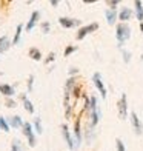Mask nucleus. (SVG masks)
Masks as SVG:
<instances>
[{
  "label": "nucleus",
  "instance_id": "33",
  "mask_svg": "<svg viewBox=\"0 0 143 151\" xmlns=\"http://www.w3.org/2000/svg\"><path fill=\"white\" fill-rule=\"evenodd\" d=\"M51 6H59V2H57V0H52V2H51Z\"/></svg>",
  "mask_w": 143,
  "mask_h": 151
},
{
  "label": "nucleus",
  "instance_id": "6",
  "mask_svg": "<svg viewBox=\"0 0 143 151\" xmlns=\"http://www.w3.org/2000/svg\"><path fill=\"white\" fill-rule=\"evenodd\" d=\"M131 123H132V128H134V133L137 134V136H142L143 134V123L142 120L139 119V116L135 111L131 113Z\"/></svg>",
  "mask_w": 143,
  "mask_h": 151
},
{
  "label": "nucleus",
  "instance_id": "23",
  "mask_svg": "<svg viewBox=\"0 0 143 151\" xmlns=\"http://www.w3.org/2000/svg\"><path fill=\"white\" fill-rule=\"evenodd\" d=\"M11 151H23L22 142H20L19 139H14V140H12V145H11Z\"/></svg>",
  "mask_w": 143,
  "mask_h": 151
},
{
  "label": "nucleus",
  "instance_id": "28",
  "mask_svg": "<svg viewBox=\"0 0 143 151\" xmlns=\"http://www.w3.org/2000/svg\"><path fill=\"white\" fill-rule=\"evenodd\" d=\"M106 3H108V6H111L109 9H115V6H117L120 2H119V0H108Z\"/></svg>",
  "mask_w": 143,
  "mask_h": 151
},
{
  "label": "nucleus",
  "instance_id": "29",
  "mask_svg": "<svg viewBox=\"0 0 143 151\" xmlns=\"http://www.w3.org/2000/svg\"><path fill=\"white\" fill-rule=\"evenodd\" d=\"M32 83H34V76L31 74L28 77V91H32Z\"/></svg>",
  "mask_w": 143,
  "mask_h": 151
},
{
  "label": "nucleus",
  "instance_id": "3",
  "mask_svg": "<svg viewBox=\"0 0 143 151\" xmlns=\"http://www.w3.org/2000/svg\"><path fill=\"white\" fill-rule=\"evenodd\" d=\"M97 29H99V23H95V22L86 25V26H82V28L79 29V32H77V40H83L89 32H94Z\"/></svg>",
  "mask_w": 143,
  "mask_h": 151
},
{
  "label": "nucleus",
  "instance_id": "22",
  "mask_svg": "<svg viewBox=\"0 0 143 151\" xmlns=\"http://www.w3.org/2000/svg\"><path fill=\"white\" fill-rule=\"evenodd\" d=\"M29 56L32 60H40L42 59V54H40V51L37 50V48H31L29 50Z\"/></svg>",
  "mask_w": 143,
  "mask_h": 151
},
{
  "label": "nucleus",
  "instance_id": "16",
  "mask_svg": "<svg viewBox=\"0 0 143 151\" xmlns=\"http://www.w3.org/2000/svg\"><path fill=\"white\" fill-rule=\"evenodd\" d=\"M0 93H2L3 96H6V97H11V96H14L16 94V91H14V88H12L11 85H8V83H2L0 85Z\"/></svg>",
  "mask_w": 143,
  "mask_h": 151
},
{
  "label": "nucleus",
  "instance_id": "1",
  "mask_svg": "<svg viewBox=\"0 0 143 151\" xmlns=\"http://www.w3.org/2000/svg\"><path fill=\"white\" fill-rule=\"evenodd\" d=\"M115 37H117L119 43H120L119 48H122V45L131 37V28H129V25L128 23H119L117 28H115Z\"/></svg>",
  "mask_w": 143,
  "mask_h": 151
},
{
  "label": "nucleus",
  "instance_id": "9",
  "mask_svg": "<svg viewBox=\"0 0 143 151\" xmlns=\"http://www.w3.org/2000/svg\"><path fill=\"white\" fill-rule=\"evenodd\" d=\"M82 142V131H80V119L76 120V125H74V150H77L80 147Z\"/></svg>",
  "mask_w": 143,
  "mask_h": 151
},
{
  "label": "nucleus",
  "instance_id": "25",
  "mask_svg": "<svg viewBox=\"0 0 143 151\" xmlns=\"http://www.w3.org/2000/svg\"><path fill=\"white\" fill-rule=\"evenodd\" d=\"M115 147H117V151H126L123 142H122V139H115Z\"/></svg>",
  "mask_w": 143,
  "mask_h": 151
},
{
  "label": "nucleus",
  "instance_id": "14",
  "mask_svg": "<svg viewBox=\"0 0 143 151\" xmlns=\"http://www.w3.org/2000/svg\"><path fill=\"white\" fill-rule=\"evenodd\" d=\"M39 17H40V11H34L32 14H31V19H29V22H28V25H26V31H32V28L36 26V23H37V20H39Z\"/></svg>",
  "mask_w": 143,
  "mask_h": 151
},
{
  "label": "nucleus",
  "instance_id": "19",
  "mask_svg": "<svg viewBox=\"0 0 143 151\" xmlns=\"http://www.w3.org/2000/svg\"><path fill=\"white\" fill-rule=\"evenodd\" d=\"M22 29H23V25L20 23L17 25V29H16V34H14V39H12V45H17L20 42V36H22Z\"/></svg>",
  "mask_w": 143,
  "mask_h": 151
},
{
  "label": "nucleus",
  "instance_id": "15",
  "mask_svg": "<svg viewBox=\"0 0 143 151\" xmlns=\"http://www.w3.org/2000/svg\"><path fill=\"white\" fill-rule=\"evenodd\" d=\"M8 123H9L11 128H20V127L23 128V125H25L20 116H12V117H9V119H8Z\"/></svg>",
  "mask_w": 143,
  "mask_h": 151
},
{
  "label": "nucleus",
  "instance_id": "26",
  "mask_svg": "<svg viewBox=\"0 0 143 151\" xmlns=\"http://www.w3.org/2000/svg\"><path fill=\"white\" fill-rule=\"evenodd\" d=\"M49 29H51L49 22H43V23H42V32H43V34H48V32H49Z\"/></svg>",
  "mask_w": 143,
  "mask_h": 151
},
{
  "label": "nucleus",
  "instance_id": "30",
  "mask_svg": "<svg viewBox=\"0 0 143 151\" xmlns=\"http://www.w3.org/2000/svg\"><path fill=\"white\" fill-rule=\"evenodd\" d=\"M5 104H6V106H8V108H14V106H16V102L11 100V99H6Z\"/></svg>",
  "mask_w": 143,
  "mask_h": 151
},
{
  "label": "nucleus",
  "instance_id": "2",
  "mask_svg": "<svg viewBox=\"0 0 143 151\" xmlns=\"http://www.w3.org/2000/svg\"><path fill=\"white\" fill-rule=\"evenodd\" d=\"M89 111H91V127H95L99 123V120H100L102 113H100V109L97 106V99H95L94 96L89 100Z\"/></svg>",
  "mask_w": 143,
  "mask_h": 151
},
{
  "label": "nucleus",
  "instance_id": "13",
  "mask_svg": "<svg viewBox=\"0 0 143 151\" xmlns=\"http://www.w3.org/2000/svg\"><path fill=\"white\" fill-rule=\"evenodd\" d=\"M11 45H12V42L9 40L8 36H2V37H0V54L8 51L11 48Z\"/></svg>",
  "mask_w": 143,
  "mask_h": 151
},
{
  "label": "nucleus",
  "instance_id": "21",
  "mask_svg": "<svg viewBox=\"0 0 143 151\" xmlns=\"http://www.w3.org/2000/svg\"><path fill=\"white\" fill-rule=\"evenodd\" d=\"M0 128H2V131H5V133H9V128H11L8 120L5 117H2V116H0Z\"/></svg>",
  "mask_w": 143,
  "mask_h": 151
},
{
  "label": "nucleus",
  "instance_id": "8",
  "mask_svg": "<svg viewBox=\"0 0 143 151\" xmlns=\"http://www.w3.org/2000/svg\"><path fill=\"white\" fill-rule=\"evenodd\" d=\"M59 23L63 26V28H74V26H79L82 22L79 19H71V17H60Z\"/></svg>",
  "mask_w": 143,
  "mask_h": 151
},
{
  "label": "nucleus",
  "instance_id": "31",
  "mask_svg": "<svg viewBox=\"0 0 143 151\" xmlns=\"http://www.w3.org/2000/svg\"><path fill=\"white\" fill-rule=\"evenodd\" d=\"M54 57H56V52H51L49 56H48V59H46V63H49V62H52V60H54Z\"/></svg>",
  "mask_w": 143,
  "mask_h": 151
},
{
  "label": "nucleus",
  "instance_id": "32",
  "mask_svg": "<svg viewBox=\"0 0 143 151\" xmlns=\"http://www.w3.org/2000/svg\"><path fill=\"white\" fill-rule=\"evenodd\" d=\"M79 73V70H77V68H69V74L72 76V74H77Z\"/></svg>",
  "mask_w": 143,
  "mask_h": 151
},
{
  "label": "nucleus",
  "instance_id": "11",
  "mask_svg": "<svg viewBox=\"0 0 143 151\" xmlns=\"http://www.w3.org/2000/svg\"><path fill=\"white\" fill-rule=\"evenodd\" d=\"M105 17H106L108 25H114L115 22H117V19H119V14H117L115 9H106L105 11Z\"/></svg>",
  "mask_w": 143,
  "mask_h": 151
},
{
  "label": "nucleus",
  "instance_id": "12",
  "mask_svg": "<svg viewBox=\"0 0 143 151\" xmlns=\"http://www.w3.org/2000/svg\"><path fill=\"white\" fill-rule=\"evenodd\" d=\"M132 17V9L131 8H122L119 12V20H122V23H126L128 20H131Z\"/></svg>",
  "mask_w": 143,
  "mask_h": 151
},
{
  "label": "nucleus",
  "instance_id": "27",
  "mask_svg": "<svg viewBox=\"0 0 143 151\" xmlns=\"http://www.w3.org/2000/svg\"><path fill=\"white\" fill-rule=\"evenodd\" d=\"M74 51H77V46H68L66 50H65V56L68 57V56H69V54H72Z\"/></svg>",
  "mask_w": 143,
  "mask_h": 151
},
{
  "label": "nucleus",
  "instance_id": "17",
  "mask_svg": "<svg viewBox=\"0 0 143 151\" xmlns=\"http://www.w3.org/2000/svg\"><path fill=\"white\" fill-rule=\"evenodd\" d=\"M134 6H135V17H137V20H140V23H142L143 22V2L135 0Z\"/></svg>",
  "mask_w": 143,
  "mask_h": 151
},
{
  "label": "nucleus",
  "instance_id": "18",
  "mask_svg": "<svg viewBox=\"0 0 143 151\" xmlns=\"http://www.w3.org/2000/svg\"><path fill=\"white\" fill-rule=\"evenodd\" d=\"M22 100H23V106L26 108V111L34 114V105L31 104V102L28 100V97H26V94H22Z\"/></svg>",
  "mask_w": 143,
  "mask_h": 151
},
{
  "label": "nucleus",
  "instance_id": "5",
  "mask_svg": "<svg viewBox=\"0 0 143 151\" xmlns=\"http://www.w3.org/2000/svg\"><path fill=\"white\" fill-rule=\"evenodd\" d=\"M117 106H119V117L122 120H125L126 116H128V99H126V94H122Z\"/></svg>",
  "mask_w": 143,
  "mask_h": 151
},
{
  "label": "nucleus",
  "instance_id": "7",
  "mask_svg": "<svg viewBox=\"0 0 143 151\" xmlns=\"http://www.w3.org/2000/svg\"><path fill=\"white\" fill-rule=\"evenodd\" d=\"M92 82H94L95 88H97V90L100 91L102 99H106V88H105V85H103V82H102V76H100V73H95V74L92 76Z\"/></svg>",
  "mask_w": 143,
  "mask_h": 151
},
{
  "label": "nucleus",
  "instance_id": "24",
  "mask_svg": "<svg viewBox=\"0 0 143 151\" xmlns=\"http://www.w3.org/2000/svg\"><path fill=\"white\" fill-rule=\"evenodd\" d=\"M122 54H123V60H125V63H129V62H131V52L126 51V50H122Z\"/></svg>",
  "mask_w": 143,
  "mask_h": 151
},
{
  "label": "nucleus",
  "instance_id": "20",
  "mask_svg": "<svg viewBox=\"0 0 143 151\" xmlns=\"http://www.w3.org/2000/svg\"><path fill=\"white\" fill-rule=\"evenodd\" d=\"M34 129H36L37 134H42L43 133V127H42V120H40V117L34 119Z\"/></svg>",
  "mask_w": 143,
  "mask_h": 151
},
{
  "label": "nucleus",
  "instance_id": "4",
  "mask_svg": "<svg viewBox=\"0 0 143 151\" xmlns=\"http://www.w3.org/2000/svg\"><path fill=\"white\" fill-rule=\"evenodd\" d=\"M23 134L26 136V139H28V143H29V147H36V136H34V129H32V125L28 122H25V125H23Z\"/></svg>",
  "mask_w": 143,
  "mask_h": 151
},
{
  "label": "nucleus",
  "instance_id": "34",
  "mask_svg": "<svg viewBox=\"0 0 143 151\" xmlns=\"http://www.w3.org/2000/svg\"><path fill=\"white\" fill-rule=\"evenodd\" d=\"M140 31H142V32H143V22H142V23H140Z\"/></svg>",
  "mask_w": 143,
  "mask_h": 151
},
{
  "label": "nucleus",
  "instance_id": "10",
  "mask_svg": "<svg viewBox=\"0 0 143 151\" xmlns=\"http://www.w3.org/2000/svg\"><path fill=\"white\" fill-rule=\"evenodd\" d=\"M62 134H63V137H65V140L68 143V147H69V150H74V139L71 137V133H69V129H68L66 123H63V125H62Z\"/></svg>",
  "mask_w": 143,
  "mask_h": 151
},
{
  "label": "nucleus",
  "instance_id": "35",
  "mask_svg": "<svg viewBox=\"0 0 143 151\" xmlns=\"http://www.w3.org/2000/svg\"><path fill=\"white\" fill-rule=\"evenodd\" d=\"M2 74H3V73H2V71H0V76H2Z\"/></svg>",
  "mask_w": 143,
  "mask_h": 151
}]
</instances>
